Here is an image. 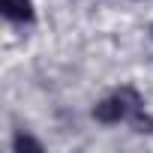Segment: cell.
Masks as SVG:
<instances>
[{
    "label": "cell",
    "mask_w": 153,
    "mask_h": 153,
    "mask_svg": "<svg viewBox=\"0 0 153 153\" xmlns=\"http://www.w3.org/2000/svg\"><path fill=\"white\" fill-rule=\"evenodd\" d=\"M0 12H3V18H9L15 24H30L36 15L30 0H0Z\"/></svg>",
    "instance_id": "obj_2"
},
{
    "label": "cell",
    "mask_w": 153,
    "mask_h": 153,
    "mask_svg": "<svg viewBox=\"0 0 153 153\" xmlns=\"http://www.w3.org/2000/svg\"><path fill=\"white\" fill-rule=\"evenodd\" d=\"M141 108H144L141 96H138L132 87H123V90H117V93L105 96L102 102H96V105H93V117H96L99 123L111 126V123L129 120V117H132L135 111H141Z\"/></svg>",
    "instance_id": "obj_1"
},
{
    "label": "cell",
    "mask_w": 153,
    "mask_h": 153,
    "mask_svg": "<svg viewBox=\"0 0 153 153\" xmlns=\"http://www.w3.org/2000/svg\"><path fill=\"white\" fill-rule=\"evenodd\" d=\"M12 150H15V153H21V150H42V144H39L36 138H30V135H15Z\"/></svg>",
    "instance_id": "obj_3"
}]
</instances>
